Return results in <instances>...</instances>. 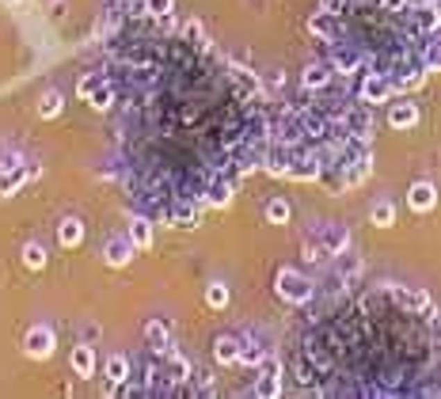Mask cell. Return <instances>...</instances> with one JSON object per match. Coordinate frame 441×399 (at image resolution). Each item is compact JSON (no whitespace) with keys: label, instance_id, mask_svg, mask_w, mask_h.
Listing matches in <instances>:
<instances>
[{"label":"cell","instance_id":"34","mask_svg":"<svg viewBox=\"0 0 441 399\" xmlns=\"http://www.w3.org/2000/svg\"><path fill=\"white\" fill-rule=\"evenodd\" d=\"M103 80H107V76H99V72H88V76H80L76 92H80V95H84V99H88V95H92V92H95V88H99V84H103Z\"/></svg>","mask_w":441,"mask_h":399},{"label":"cell","instance_id":"20","mask_svg":"<svg viewBox=\"0 0 441 399\" xmlns=\"http://www.w3.org/2000/svg\"><path fill=\"white\" fill-rule=\"evenodd\" d=\"M213 357H217L221 365H236L240 361V342L228 339V335L217 339V342H213Z\"/></svg>","mask_w":441,"mask_h":399},{"label":"cell","instance_id":"3","mask_svg":"<svg viewBox=\"0 0 441 399\" xmlns=\"http://www.w3.org/2000/svg\"><path fill=\"white\" fill-rule=\"evenodd\" d=\"M392 92H396V80H388V76H381V72H365V80H362V103H388L392 99Z\"/></svg>","mask_w":441,"mask_h":399},{"label":"cell","instance_id":"24","mask_svg":"<svg viewBox=\"0 0 441 399\" xmlns=\"http://www.w3.org/2000/svg\"><path fill=\"white\" fill-rule=\"evenodd\" d=\"M358 270H362V259L350 255V251H342V259H339V266H335V274H339L342 282H350V278H358Z\"/></svg>","mask_w":441,"mask_h":399},{"label":"cell","instance_id":"14","mask_svg":"<svg viewBox=\"0 0 441 399\" xmlns=\"http://www.w3.org/2000/svg\"><path fill=\"white\" fill-rule=\"evenodd\" d=\"M69 361H73V373H76V377H92V373H95V350H92V342H80Z\"/></svg>","mask_w":441,"mask_h":399},{"label":"cell","instance_id":"33","mask_svg":"<svg viewBox=\"0 0 441 399\" xmlns=\"http://www.w3.org/2000/svg\"><path fill=\"white\" fill-rule=\"evenodd\" d=\"M175 0H145V15L149 19H160V15H172Z\"/></svg>","mask_w":441,"mask_h":399},{"label":"cell","instance_id":"36","mask_svg":"<svg viewBox=\"0 0 441 399\" xmlns=\"http://www.w3.org/2000/svg\"><path fill=\"white\" fill-rule=\"evenodd\" d=\"M376 8H381V12H403L407 0H376Z\"/></svg>","mask_w":441,"mask_h":399},{"label":"cell","instance_id":"27","mask_svg":"<svg viewBox=\"0 0 441 399\" xmlns=\"http://www.w3.org/2000/svg\"><path fill=\"white\" fill-rule=\"evenodd\" d=\"M267 357V346H255V342H240V361L259 369V361Z\"/></svg>","mask_w":441,"mask_h":399},{"label":"cell","instance_id":"25","mask_svg":"<svg viewBox=\"0 0 441 399\" xmlns=\"http://www.w3.org/2000/svg\"><path fill=\"white\" fill-rule=\"evenodd\" d=\"M164 377H167V384H187V380H190V365L183 361V357L172 354V365H167Z\"/></svg>","mask_w":441,"mask_h":399},{"label":"cell","instance_id":"5","mask_svg":"<svg viewBox=\"0 0 441 399\" xmlns=\"http://www.w3.org/2000/svg\"><path fill=\"white\" fill-rule=\"evenodd\" d=\"M133 247H138V243H133L130 236H110L107 247H103V259H107V266H126L133 259Z\"/></svg>","mask_w":441,"mask_h":399},{"label":"cell","instance_id":"11","mask_svg":"<svg viewBox=\"0 0 441 399\" xmlns=\"http://www.w3.org/2000/svg\"><path fill=\"white\" fill-rule=\"evenodd\" d=\"M438 202V190L430 183H415L411 190H407V206L415 209V213H426V209H434Z\"/></svg>","mask_w":441,"mask_h":399},{"label":"cell","instance_id":"38","mask_svg":"<svg viewBox=\"0 0 441 399\" xmlns=\"http://www.w3.org/2000/svg\"><path fill=\"white\" fill-rule=\"evenodd\" d=\"M319 8H327V12H342V8H347V0H324Z\"/></svg>","mask_w":441,"mask_h":399},{"label":"cell","instance_id":"19","mask_svg":"<svg viewBox=\"0 0 441 399\" xmlns=\"http://www.w3.org/2000/svg\"><path fill=\"white\" fill-rule=\"evenodd\" d=\"M58 240H61V247H76V243L84 240V225H80L76 217L61 221V225H58Z\"/></svg>","mask_w":441,"mask_h":399},{"label":"cell","instance_id":"4","mask_svg":"<svg viewBox=\"0 0 441 399\" xmlns=\"http://www.w3.org/2000/svg\"><path fill=\"white\" fill-rule=\"evenodd\" d=\"M308 31H312L316 38H324V42H335V38H339V31H342L339 12H327V8H319V12L308 19Z\"/></svg>","mask_w":441,"mask_h":399},{"label":"cell","instance_id":"26","mask_svg":"<svg viewBox=\"0 0 441 399\" xmlns=\"http://www.w3.org/2000/svg\"><path fill=\"white\" fill-rule=\"evenodd\" d=\"M369 217H373L376 228H392V225H396V209H392V202H376Z\"/></svg>","mask_w":441,"mask_h":399},{"label":"cell","instance_id":"30","mask_svg":"<svg viewBox=\"0 0 441 399\" xmlns=\"http://www.w3.org/2000/svg\"><path fill=\"white\" fill-rule=\"evenodd\" d=\"M23 263H27L31 270H42V266H46V251L38 247V243H27V247H23Z\"/></svg>","mask_w":441,"mask_h":399},{"label":"cell","instance_id":"13","mask_svg":"<svg viewBox=\"0 0 441 399\" xmlns=\"http://www.w3.org/2000/svg\"><path fill=\"white\" fill-rule=\"evenodd\" d=\"M331 65H335V72H362V57H358L354 46H335Z\"/></svg>","mask_w":441,"mask_h":399},{"label":"cell","instance_id":"35","mask_svg":"<svg viewBox=\"0 0 441 399\" xmlns=\"http://www.w3.org/2000/svg\"><path fill=\"white\" fill-rule=\"evenodd\" d=\"M183 38H187V42H198V46H206V31H202V23H198V19H190L187 27H183Z\"/></svg>","mask_w":441,"mask_h":399},{"label":"cell","instance_id":"8","mask_svg":"<svg viewBox=\"0 0 441 399\" xmlns=\"http://www.w3.org/2000/svg\"><path fill=\"white\" fill-rule=\"evenodd\" d=\"M319 243L327 247V255H342L347 243H350L347 225H319Z\"/></svg>","mask_w":441,"mask_h":399},{"label":"cell","instance_id":"2","mask_svg":"<svg viewBox=\"0 0 441 399\" xmlns=\"http://www.w3.org/2000/svg\"><path fill=\"white\" fill-rule=\"evenodd\" d=\"M259 377H255V396L259 399H274L278 392H282V361H278V357H263L259 361Z\"/></svg>","mask_w":441,"mask_h":399},{"label":"cell","instance_id":"31","mask_svg":"<svg viewBox=\"0 0 441 399\" xmlns=\"http://www.w3.org/2000/svg\"><path fill=\"white\" fill-rule=\"evenodd\" d=\"M426 69L441 72V35H438V31L430 35V42H426Z\"/></svg>","mask_w":441,"mask_h":399},{"label":"cell","instance_id":"40","mask_svg":"<svg viewBox=\"0 0 441 399\" xmlns=\"http://www.w3.org/2000/svg\"><path fill=\"white\" fill-rule=\"evenodd\" d=\"M4 4H19V0H4Z\"/></svg>","mask_w":441,"mask_h":399},{"label":"cell","instance_id":"28","mask_svg":"<svg viewBox=\"0 0 441 399\" xmlns=\"http://www.w3.org/2000/svg\"><path fill=\"white\" fill-rule=\"evenodd\" d=\"M206 304H210V308H224V304H228V285H221V282L206 285Z\"/></svg>","mask_w":441,"mask_h":399},{"label":"cell","instance_id":"32","mask_svg":"<svg viewBox=\"0 0 441 399\" xmlns=\"http://www.w3.org/2000/svg\"><path fill=\"white\" fill-rule=\"evenodd\" d=\"M58 111H61V95L58 92H46L42 103H38V114H42V118H58Z\"/></svg>","mask_w":441,"mask_h":399},{"label":"cell","instance_id":"21","mask_svg":"<svg viewBox=\"0 0 441 399\" xmlns=\"http://www.w3.org/2000/svg\"><path fill=\"white\" fill-rule=\"evenodd\" d=\"M130 240L138 243V247H152V221L149 217H138V221L130 225Z\"/></svg>","mask_w":441,"mask_h":399},{"label":"cell","instance_id":"7","mask_svg":"<svg viewBox=\"0 0 441 399\" xmlns=\"http://www.w3.org/2000/svg\"><path fill=\"white\" fill-rule=\"evenodd\" d=\"M23 350L31 357H50L53 354V331L50 327H31L27 339H23Z\"/></svg>","mask_w":441,"mask_h":399},{"label":"cell","instance_id":"9","mask_svg":"<svg viewBox=\"0 0 441 399\" xmlns=\"http://www.w3.org/2000/svg\"><path fill=\"white\" fill-rule=\"evenodd\" d=\"M331 76H335V65H331V61H312L308 69H304L301 84L308 88V92H316V88H327V84H331Z\"/></svg>","mask_w":441,"mask_h":399},{"label":"cell","instance_id":"22","mask_svg":"<svg viewBox=\"0 0 441 399\" xmlns=\"http://www.w3.org/2000/svg\"><path fill=\"white\" fill-rule=\"evenodd\" d=\"M88 103H92L95 111H107L110 103H115V84H110V80H103V84L95 88L92 95H88Z\"/></svg>","mask_w":441,"mask_h":399},{"label":"cell","instance_id":"18","mask_svg":"<svg viewBox=\"0 0 441 399\" xmlns=\"http://www.w3.org/2000/svg\"><path fill=\"white\" fill-rule=\"evenodd\" d=\"M228 202H232V183L228 179H213L206 186V206H228Z\"/></svg>","mask_w":441,"mask_h":399},{"label":"cell","instance_id":"17","mask_svg":"<svg viewBox=\"0 0 441 399\" xmlns=\"http://www.w3.org/2000/svg\"><path fill=\"white\" fill-rule=\"evenodd\" d=\"M31 175H38V164H27V168L12 171V175H0V198H4V194H12V190H19Z\"/></svg>","mask_w":441,"mask_h":399},{"label":"cell","instance_id":"15","mask_svg":"<svg viewBox=\"0 0 441 399\" xmlns=\"http://www.w3.org/2000/svg\"><path fill=\"white\" fill-rule=\"evenodd\" d=\"M145 339H149V346L156 350V354H172V339H167V327L160 320L145 323Z\"/></svg>","mask_w":441,"mask_h":399},{"label":"cell","instance_id":"6","mask_svg":"<svg viewBox=\"0 0 441 399\" xmlns=\"http://www.w3.org/2000/svg\"><path fill=\"white\" fill-rule=\"evenodd\" d=\"M388 297L396 300L399 308H407V312H426L430 308V293H422V289H399V285H388Z\"/></svg>","mask_w":441,"mask_h":399},{"label":"cell","instance_id":"12","mask_svg":"<svg viewBox=\"0 0 441 399\" xmlns=\"http://www.w3.org/2000/svg\"><path fill=\"white\" fill-rule=\"evenodd\" d=\"M411 23H415V31H422V35H434V31L441 27V12L434 4H419L411 12Z\"/></svg>","mask_w":441,"mask_h":399},{"label":"cell","instance_id":"10","mask_svg":"<svg viewBox=\"0 0 441 399\" xmlns=\"http://www.w3.org/2000/svg\"><path fill=\"white\" fill-rule=\"evenodd\" d=\"M415 122H419V107H415V103H392L388 107V126L392 129H411Z\"/></svg>","mask_w":441,"mask_h":399},{"label":"cell","instance_id":"23","mask_svg":"<svg viewBox=\"0 0 441 399\" xmlns=\"http://www.w3.org/2000/svg\"><path fill=\"white\" fill-rule=\"evenodd\" d=\"M290 213H293V209H290V202H285V198H270L267 202V221L270 225H285V221H290Z\"/></svg>","mask_w":441,"mask_h":399},{"label":"cell","instance_id":"16","mask_svg":"<svg viewBox=\"0 0 441 399\" xmlns=\"http://www.w3.org/2000/svg\"><path fill=\"white\" fill-rule=\"evenodd\" d=\"M103 377L110 380V384H126V380H130V361H126L122 354H115V357H107V365H103Z\"/></svg>","mask_w":441,"mask_h":399},{"label":"cell","instance_id":"39","mask_svg":"<svg viewBox=\"0 0 441 399\" xmlns=\"http://www.w3.org/2000/svg\"><path fill=\"white\" fill-rule=\"evenodd\" d=\"M438 331H441V312H438Z\"/></svg>","mask_w":441,"mask_h":399},{"label":"cell","instance_id":"37","mask_svg":"<svg viewBox=\"0 0 441 399\" xmlns=\"http://www.w3.org/2000/svg\"><path fill=\"white\" fill-rule=\"evenodd\" d=\"M99 335H103L99 323H88V327H84V342H99Z\"/></svg>","mask_w":441,"mask_h":399},{"label":"cell","instance_id":"29","mask_svg":"<svg viewBox=\"0 0 441 399\" xmlns=\"http://www.w3.org/2000/svg\"><path fill=\"white\" fill-rule=\"evenodd\" d=\"M172 221H175V228H194L198 225V209L194 206H175Z\"/></svg>","mask_w":441,"mask_h":399},{"label":"cell","instance_id":"1","mask_svg":"<svg viewBox=\"0 0 441 399\" xmlns=\"http://www.w3.org/2000/svg\"><path fill=\"white\" fill-rule=\"evenodd\" d=\"M274 289H278V297L290 300V304H308L312 293H316V289H312V282L304 278V274H297V270H278Z\"/></svg>","mask_w":441,"mask_h":399}]
</instances>
